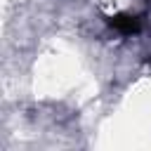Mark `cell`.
<instances>
[{"label":"cell","instance_id":"obj_2","mask_svg":"<svg viewBox=\"0 0 151 151\" xmlns=\"http://www.w3.org/2000/svg\"><path fill=\"white\" fill-rule=\"evenodd\" d=\"M149 61H151V59H149Z\"/></svg>","mask_w":151,"mask_h":151},{"label":"cell","instance_id":"obj_1","mask_svg":"<svg viewBox=\"0 0 151 151\" xmlns=\"http://www.w3.org/2000/svg\"><path fill=\"white\" fill-rule=\"evenodd\" d=\"M109 26L113 31H118L120 35H137L142 31V19L127 12H118L113 17H109Z\"/></svg>","mask_w":151,"mask_h":151}]
</instances>
